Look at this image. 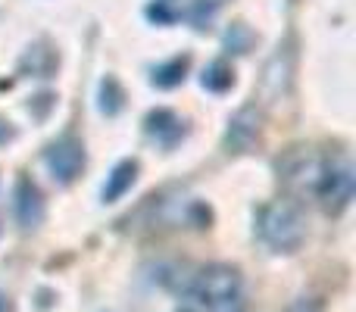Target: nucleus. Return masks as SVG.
I'll use <instances>...</instances> for the list:
<instances>
[{
    "label": "nucleus",
    "mask_w": 356,
    "mask_h": 312,
    "mask_svg": "<svg viewBox=\"0 0 356 312\" xmlns=\"http://www.w3.org/2000/svg\"><path fill=\"white\" fill-rule=\"evenodd\" d=\"M303 234H307V222H303V213L294 200H275L259 215V238L275 253L297 250Z\"/></svg>",
    "instance_id": "f03ea898"
},
{
    "label": "nucleus",
    "mask_w": 356,
    "mask_h": 312,
    "mask_svg": "<svg viewBox=\"0 0 356 312\" xmlns=\"http://www.w3.org/2000/svg\"><path fill=\"white\" fill-rule=\"evenodd\" d=\"M191 294L200 300L207 312H241V275L232 265H209L200 275H194V288Z\"/></svg>",
    "instance_id": "f257e3e1"
},
{
    "label": "nucleus",
    "mask_w": 356,
    "mask_h": 312,
    "mask_svg": "<svg viewBox=\"0 0 356 312\" xmlns=\"http://www.w3.org/2000/svg\"><path fill=\"white\" fill-rule=\"evenodd\" d=\"M291 72H294V60L288 50L272 54V60L263 69V100L266 104H278L291 88Z\"/></svg>",
    "instance_id": "39448f33"
},
{
    "label": "nucleus",
    "mask_w": 356,
    "mask_h": 312,
    "mask_svg": "<svg viewBox=\"0 0 356 312\" xmlns=\"http://www.w3.org/2000/svg\"><path fill=\"white\" fill-rule=\"evenodd\" d=\"M131 184H135V163H119L116 172L110 175V181H106V188H104V200L106 203L119 200V197H122Z\"/></svg>",
    "instance_id": "1a4fd4ad"
},
{
    "label": "nucleus",
    "mask_w": 356,
    "mask_h": 312,
    "mask_svg": "<svg viewBox=\"0 0 356 312\" xmlns=\"http://www.w3.org/2000/svg\"><path fill=\"white\" fill-rule=\"evenodd\" d=\"M319 197H322L328 213H341V209L350 206V200H353V165L344 154L334 156L332 165H325V175H322V184H319Z\"/></svg>",
    "instance_id": "20e7f679"
},
{
    "label": "nucleus",
    "mask_w": 356,
    "mask_h": 312,
    "mask_svg": "<svg viewBox=\"0 0 356 312\" xmlns=\"http://www.w3.org/2000/svg\"><path fill=\"white\" fill-rule=\"evenodd\" d=\"M81 163H85L81 144L72 141V138H66V141L54 144V147L47 150V165H50V172H54V178H60V181H72L81 172Z\"/></svg>",
    "instance_id": "423d86ee"
},
{
    "label": "nucleus",
    "mask_w": 356,
    "mask_h": 312,
    "mask_svg": "<svg viewBox=\"0 0 356 312\" xmlns=\"http://www.w3.org/2000/svg\"><path fill=\"white\" fill-rule=\"evenodd\" d=\"M257 131H259V116L253 106H247V110H241L238 116L228 122V147L247 150L257 141Z\"/></svg>",
    "instance_id": "0eeeda50"
},
{
    "label": "nucleus",
    "mask_w": 356,
    "mask_h": 312,
    "mask_svg": "<svg viewBox=\"0 0 356 312\" xmlns=\"http://www.w3.org/2000/svg\"><path fill=\"white\" fill-rule=\"evenodd\" d=\"M16 215H19V225L22 228H35L38 222L44 219L41 194H38L29 181H22L19 184V190H16Z\"/></svg>",
    "instance_id": "6e6552de"
},
{
    "label": "nucleus",
    "mask_w": 356,
    "mask_h": 312,
    "mask_svg": "<svg viewBox=\"0 0 356 312\" xmlns=\"http://www.w3.org/2000/svg\"><path fill=\"white\" fill-rule=\"evenodd\" d=\"M322 175H325V159L316 150H294L282 163V181L291 194H319Z\"/></svg>",
    "instance_id": "7ed1b4c3"
}]
</instances>
